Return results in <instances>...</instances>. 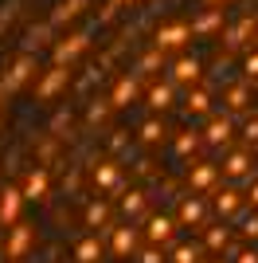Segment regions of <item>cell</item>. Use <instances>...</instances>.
<instances>
[{
    "label": "cell",
    "mask_w": 258,
    "mask_h": 263,
    "mask_svg": "<svg viewBox=\"0 0 258 263\" xmlns=\"http://www.w3.org/2000/svg\"><path fill=\"white\" fill-rule=\"evenodd\" d=\"M219 20H223V8H207L200 20H192V35H207L211 28H219Z\"/></svg>",
    "instance_id": "obj_34"
},
{
    "label": "cell",
    "mask_w": 258,
    "mask_h": 263,
    "mask_svg": "<svg viewBox=\"0 0 258 263\" xmlns=\"http://www.w3.org/2000/svg\"><path fill=\"white\" fill-rule=\"evenodd\" d=\"M192 35V24L184 20H172V24H161L157 32H153V47H161V51H168V47H180L184 40Z\"/></svg>",
    "instance_id": "obj_10"
},
{
    "label": "cell",
    "mask_w": 258,
    "mask_h": 263,
    "mask_svg": "<svg viewBox=\"0 0 258 263\" xmlns=\"http://www.w3.org/2000/svg\"><path fill=\"white\" fill-rule=\"evenodd\" d=\"M121 212H125V216H141V212H145V204H149V193H145V189H121Z\"/></svg>",
    "instance_id": "obj_28"
},
{
    "label": "cell",
    "mask_w": 258,
    "mask_h": 263,
    "mask_svg": "<svg viewBox=\"0 0 258 263\" xmlns=\"http://www.w3.org/2000/svg\"><path fill=\"white\" fill-rule=\"evenodd\" d=\"M239 232H243V240H258V212L250 216V212H239Z\"/></svg>",
    "instance_id": "obj_36"
},
{
    "label": "cell",
    "mask_w": 258,
    "mask_h": 263,
    "mask_svg": "<svg viewBox=\"0 0 258 263\" xmlns=\"http://www.w3.org/2000/svg\"><path fill=\"white\" fill-rule=\"evenodd\" d=\"M20 4H24V0H0V32H4V28H8V24L16 20Z\"/></svg>",
    "instance_id": "obj_38"
},
{
    "label": "cell",
    "mask_w": 258,
    "mask_h": 263,
    "mask_svg": "<svg viewBox=\"0 0 258 263\" xmlns=\"http://www.w3.org/2000/svg\"><path fill=\"white\" fill-rule=\"evenodd\" d=\"M243 71H247V79H258V51L250 47L247 59H243Z\"/></svg>",
    "instance_id": "obj_41"
},
{
    "label": "cell",
    "mask_w": 258,
    "mask_h": 263,
    "mask_svg": "<svg viewBox=\"0 0 258 263\" xmlns=\"http://www.w3.org/2000/svg\"><path fill=\"white\" fill-rule=\"evenodd\" d=\"M110 252L118 255V259L133 255L137 252V228H133V224H114V232H110Z\"/></svg>",
    "instance_id": "obj_14"
},
{
    "label": "cell",
    "mask_w": 258,
    "mask_h": 263,
    "mask_svg": "<svg viewBox=\"0 0 258 263\" xmlns=\"http://www.w3.org/2000/svg\"><path fill=\"white\" fill-rule=\"evenodd\" d=\"M137 99V75L129 71V75H121L118 83H114V90H110V102H114V110L129 106V102Z\"/></svg>",
    "instance_id": "obj_22"
},
{
    "label": "cell",
    "mask_w": 258,
    "mask_h": 263,
    "mask_svg": "<svg viewBox=\"0 0 258 263\" xmlns=\"http://www.w3.org/2000/svg\"><path fill=\"white\" fill-rule=\"evenodd\" d=\"M219 169H223V177H231V181H250L254 177V157H250V145H235V149H227L223 161H219Z\"/></svg>",
    "instance_id": "obj_4"
},
{
    "label": "cell",
    "mask_w": 258,
    "mask_h": 263,
    "mask_svg": "<svg viewBox=\"0 0 258 263\" xmlns=\"http://www.w3.org/2000/svg\"><path fill=\"white\" fill-rule=\"evenodd\" d=\"M110 110H114L110 99H90V106H86V126H102V122L110 118Z\"/></svg>",
    "instance_id": "obj_33"
},
{
    "label": "cell",
    "mask_w": 258,
    "mask_h": 263,
    "mask_svg": "<svg viewBox=\"0 0 258 263\" xmlns=\"http://www.w3.org/2000/svg\"><path fill=\"white\" fill-rule=\"evenodd\" d=\"M250 35H258V24H254V16H243L239 24H231V28L223 32V44L231 47V51H235V47H243V44H247Z\"/></svg>",
    "instance_id": "obj_19"
},
{
    "label": "cell",
    "mask_w": 258,
    "mask_h": 263,
    "mask_svg": "<svg viewBox=\"0 0 258 263\" xmlns=\"http://www.w3.org/2000/svg\"><path fill=\"white\" fill-rule=\"evenodd\" d=\"M207 106H211V83L188 87V95H184V114H188V118H200V114H207Z\"/></svg>",
    "instance_id": "obj_17"
},
{
    "label": "cell",
    "mask_w": 258,
    "mask_h": 263,
    "mask_svg": "<svg viewBox=\"0 0 258 263\" xmlns=\"http://www.w3.org/2000/svg\"><path fill=\"white\" fill-rule=\"evenodd\" d=\"M39 71V63H35V55H28V51H20L16 59H12L4 71H0V87H4V95H16V90L28 83V79Z\"/></svg>",
    "instance_id": "obj_3"
},
{
    "label": "cell",
    "mask_w": 258,
    "mask_h": 263,
    "mask_svg": "<svg viewBox=\"0 0 258 263\" xmlns=\"http://www.w3.org/2000/svg\"><path fill=\"white\" fill-rule=\"evenodd\" d=\"M82 220H86V228H102V232H110V204H106L102 197L86 200V212H82Z\"/></svg>",
    "instance_id": "obj_25"
},
{
    "label": "cell",
    "mask_w": 258,
    "mask_h": 263,
    "mask_svg": "<svg viewBox=\"0 0 258 263\" xmlns=\"http://www.w3.org/2000/svg\"><path fill=\"white\" fill-rule=\"evenodd\" d=\"M211 204L219 216H239V212L247 209V193H239L235 185H215L211 189Z\"/></svg>",
    "instance_id": "obj_8"
},
{
    "label": "cell",
    "mask_w": 258,
    "mask_h": 263,
    "mask_svg": "<svg viewBox=\"0 0 258 263\" xmlns=\"http://www.w3.org/2000/svg\"><path fill=\"white\" fill-rule=\"evenodd\" d=\"M200 75H204V63H200L196 55H176V59L168 63V79L172 83H188V87H192V83H200Z\"/></svg>",
    "instance_id": "obj_12"
},
{
    "label": "cell",
    "mask_w": 258,
    "mask_h": 263,
    "mask_svg": "<svg viewBox=\"0 0 258 263\" xmlns=\"http://www.w3.org/2000/svg\"><path fill=\"white\" fill-rule=\"evenodd\" d=\"M200 236H204V248H207V252H219V255H223L227 248L235 243L227 224H204V228H200Z\"/></svg>",
    "instance_id": "obj_18"
},
{
    "label": "cell",
    "mask_w": 258,
    "mask_h": 263,
    "mask_svg": "<svg viewBox=\"0 0 258 263\" xmlns=\"http://www.w3.org/2000/svg\"><path fill=\"white\" fill-rule=\"evenodd\" d=\"M86 173H90V189L98 193H106V189H121V161L110 154H98L94 161L86 165Z\"/></svg>",
    "instance_id": "obj_1"
},
{
    "label": "cell",
    "mask_w": 258,
    "mask_h": 263,
    "mask_svg": "<svg viewBox=\"0 0 258 263\" xmlns=\"http://www.w3.org/2000/svg\"><path fill=\"white\" fill-rule=\"evenodd\" d=\"M114 4H125V0H114ZM129 4H133V0H129Z\"/></svg>",
    "instance_id": "obj_45"
},
{
    "label": "cell",
    "mask_w": 258,
    "mask_h": 263,
    "mask_svg": "<svg viewBox=\"0 0 258 263\" xmlns=\"http://www.w3.org/2000/svg\"><path fill=\"white\" fill-rule=\"evenodd\" d=\"M125 145H129V130H110V142H106L110 157H114V154H129Z\"/></svg>",
    "instance_id": "obj_37"
},
{
    "label": "cell",
    "mask_w": 258,
    "mask_h": 263,
    "mask_svg": "<svg viewBox=\"0 0 258 263\" xmlns=\"http://www.w3.org/2000/svg\"><path fill=\"white\" fill-rule=\"evenodd\" d=\"M20 189H24V200H43L47 197V169H43V165H32Z\"/></svg>",
    "instance_id": "obj_20"
},
{
    "label": "cell",
    "mask_w": 258,
    "mask_h": 263,
    "mask_svg": "<svg viewBox=\"0 0 258 263\" xmlns=\"http://www.w3.org/2000/svg\"><path fill=\"white\" fill-rule=\"evenodd\" d=\"M168 259H172V263H200V259H204V243L184 240V243H176V248H172Z\"/></svg>",
    "instance_id": "obj_30"
},
{
    "label": "cell",
    "mask_w": 258,
    "mask_h": 263,
    "mask_svg": "<svg viewBox=\"0 0 258 263\" xmlns=\"http://www.w3.org/2000/svg\"><path fill=\"white\" fill-rule=\"evenodd\" d=\"M200 142H204V130H196V126H188V130H180L176 138H172V157H188L200 149Z\"/></svg>",
    "instance_id": "obj_24"
},
{
    "label": "cell",
    "mask_w": 258,
    "mask_h": 263,
    "mask_svg": "<svg viewBox=\"0 0 258 263\" xmlns=\"http://www.w3.org/2000/svg\"><path fill=\"white\" fill-rule=\"evenodd\" d=\"M67 79H71V67H59V63L43 67V71H39V83H35V102H51Z\"/></svg>",
    "instance_id": "obj_7"
},
{
    "label": "cell",
    "mask_w": 258,
    "mask_h": 263,
    "mask_svg": "<svg viewBox=\"0 0 258 263\" xmlns=\"http://www.w3.org/2000/svg\"><path fill=\"white\" fill-rule=\"evenodd\" d=\"M235 263H258V248H243V252L235 255Z\"/></svg>",
    "instance_id": "obj_42"
},
{
    "label": "cell",
    "mask_w": 258,
    "mask_h": 263,
    "mask_svg": "<svg viewBox=\"0 0 258 263\" xmlns=\"http://www.w3.org/2000/svg\"><path fill=\"white\" fill-rule=\"evenodd\" d=\"M172 90H176L172 79H153L149 90H145V102H149L153 110H164V106H172Z\"/></svg>",
    "instance_id": "obj_21"
},
{
    "label": "cell",
    "mask_w": 258,
    "mask_h": 263,
    "mask_svg": "<svg viewBox=\"0 0 258 263\" xmlns=\"http://www.w3.org/2000/svg\"><path fill=\"white\" fill-rule=\"evenodd\" d=\"M207 4H215V0H207Z\"/></svg>",
    "instance_id": "obj_47"
},
{
    "label": "cell",
    "mask_w": 258,
    "mask_h": 263,
    "mask_svg": "<svg viewBox=\"0 0 258 263\" xmlns=\"http://www.w3.org/2000/svg\"><path fill=\"white\" fill-rule=\"evenodd\" d=\"M219 161H207V157H200V161L188 165V173H184V185H188V193H200V189H215V181H219Z\"/></svg>",
    "instance_id": "obj_5"
},
{
    "label": "cell",
    "mask_w": 258,
    "mask_h": 263,
    "mask_svg": "<svg viewBox=\"0 0 258 263\" xmlns=\"http://www.w3.org/2000/svg\"><path fill=\"white\" fill-rule=\"evenodd\" d=\"M223 102H227V114H250V79H239L223 90Z\"/></svg>",
    "instance_id": "obj_15"
},
{
    "label": "cell",
    "mask_w": 258,
    "mask_h": 263,
    "mask_svg": "<svg viewBox=\"0 0 258 263\" xmlns=\"http://www.w3.org/2000/svg\"><path fill=\"white\" fill-rule=\"evenodd\" d=\"M98 259H102V236L90 232L75 243V263H98Z\"/></svg>",
    "instance_id": "obj_26"
},
{
    "label": "cell",
    "mask_w": 258,
    "mask_h": 263,
    "mask_svg": "<svg viewBox=\"0 0 258 263\" xmlns=\"http://www.w3.org/2000/svg\"><path fill=\"white\" fill-rule=\"evenodd\" d=\"M172 216H176V224H180V228H204L207 220H204V200L196 197V193H180V197H176V212H172Z\"/></svg>",
    "instance_id": "obj_6"
},
{
    "label": "cell",
    "mask_w": 258,
    "mask_h": 263,
    "mask_svg": "<svg viewBox=\"0 0 258 263\" xmlns=\"http://www.w3.org/2000/svg\"><path fill=\"white\" fill-rule=\"evenodd\" d=\"M32 228H35V224H28V220H20V224H12V228H8V240H4V248H0L8 263H16L24 252H28V243H32Z\"/></svg>",
    "instance_id": "obj_9"
},
{
    "label": "cell",
    "mask_w": 258,
    "mask_h": 263,
    "mask_svg": "<svg viewBox=\"0 0 258 263\" xmlns=\"http://www.w3.org/2000/svg\"><path fill=\"white\" fill-rule=\"evenodd\" d=\"M16 263H20V259H16Z\"/></svg>",
    "instance_id": "obj_48"
},
{
    "label": "cell",
    "mask_w": 258,
    "mask_h": 263,
    "mask_svg": "<svg viewBox=\"0 0 258 263\" xmlns=\"http://www.w3.org/2000/svg\"><path fill=\"white\" fill-rule=\"evenodd\" d=\"M247 204H258V173L247 181Z\"/></svg>",
    "instance_id": "obj_43"
},
{
    "label": "cell",
    "mask_w": 258,
    "mask_h": 263,
    "mask_svg": "<svg viewBox=\"0 0 258 263\" xmlns=\"http://www.w3.org/2000/svg\"><path fill=\"white\" fill-rule=\"evenodd\" d=\"M0 99H4V87H0Z\"/></svg>",
    "instance_id": "obj_46"
},
{
    "label": "cell",
    "mask_w": 258,
    "mask_h": 263,
    "mask_svg": "<svg viewBox=\"0 0 258 263\" xmlns=\"http://www.w3.org/2000/svg\"><path fill=\"white\" fill-rule=\"evenodd\" d=\"M55 149H59V138L47 134V142H39V149H35V165H51L55 161Z\"/></svg>",
    "instance_id": "obj_35"
},
{
    "label": "cell",
    "mask_w": 258,
    "mask_h": 263,
    "mask_svg": "<svg viewBox=\"0 0 258 263\" xmlns=\"http://www.w3.org/2000/svg\"><path fill=\"white\" fill-rule=\"evenodd\" d=\"M243 138H247V145L258 142V114H247V118H243Z\"/></svg>",
    "instance_id": "obj_40"
},
{
    "label": "cell",
    "mask_w": 258,
    "mask_h": 263,
    "mask_svg": "<svg viewBox=\"0 0 258 263\" xmlns=\"http://www.w3.org/2000/svg\"><path fill=\"white\" fill-rule=\"evenodd\" d=\"M172 228H176V216H172V212H153V216H145V240L157 243V248H161L164 240H172Z\"/></svg>",
    "instance_id": "obj_13"
},
{
    "label": "cell",
    "mask_w": 258,
    "mask_h": 263,
    "mask_svg": "<svg viewBox=\"0 0 258 263\" xmlns=\"http://www.w3.org/2000/svg\"><path fill=\"white\" fill-rule=\"evenodd\" d=\"M164 138H168V122L164 118H145L137 126V142L141 145H161Z\"/></svg>",
    "instance_id": "obj_23"
},
{
    "label": "cell",
    "mask_w": 258,
    "mask_h": 263,
    "mask_svg": "<svg viewBox=\"0 0 258 263\" xmlns=\"http://www.w3.org/2000/svg\"><path fill=\"white\" fill-rule=\"evenodd\" d=\"M86 4H90V0H59V4H55L51 8V16H47V20L55 24V28H59V24H67V20H75L78 12L86 8Z\"/></svg>",
    "instance_id": "obj_29"
},
{
    "label": "cell",
    "mask_w": 258,
    "mask_h": 263,
    "mask_svg": "<svg viewBox=\"0 0 258 263\" xmlns=\"http://www.w3.org/2000/svg\"><path fill=\"white\" fill-rule=\"evenodd\" d=\"M51 28H55V24H51V20H39V24H28V28H24V47H20V51H28V55H32V47H39V44H47V40H51Z\"/></svg>",
    "instance_id": "obj_27"
},
{
    "label": "cell",
    "mask_w": 258,
    "mask_h": 263,
    "mask_svg": "<svg viewBox=\"0 0 258 263\" xmlns=\"http://www.w3.org/2000/svg\"><path fill=\"white\" fill-rule=\"evenodd\" d=\"M86 44H90V32H86V28H71L67 35H59V40L51 44V63L71 67L78 55L86 51Z\"/></svg>",
    "instance_id": "obj_2"
},
{
    "label": "cell",
    "mask_w": 258,
    "mask_h": 263,
    "mask_svg": "<svg viewBox=\"0 0 258 263\" xmlns=\"http://www.w3.org/2000/svg\"><path fill=\"white\" fill-rule=\"evenodd\" d=\"M137 263H164V248H157V243L137 248Z\"/></svg>",
    "instance_id": "obj_39"
},
{
    "label": "cell",
    "mask_w": 258,
    "mask_h": 263,
    "mask_svg": "<svg viewBox=\"0 0 258 263\" xmlns=\"http://www.w3.org/2000/svg\"><path fill=\"white\" fill-rule=\"evenodd\" d=\"M71 122H75V110H71V102H63V106L51 114V122H47V134H51V138H63V130Z\"/></svg>",
    "instance_id": "obj_31"
},
{
    "label": "cell",
    "mask_w": 258,
    "mask_h": 263,
    "mask_svg": "<svg viewBox=\"0 0 258 263\" xmlns=\"http://www.w3.org/2000/svg\"><path fill=\"white\" fill-rule=\"evenodd\" d=\"M231 130H235V118L231 114H211L204 126V142L207 145H227L231 142Z\"/></svg>",
    "instance_id": "obj_16"
},
{
    "label": "cell",
    "mask_w": 258,
    "mask_h": 263,
    "mask_svg": "<svg viewBox=\"0 0 258 263\" xmlns=\"http://www.w3.org/2000/svg\"><path fill=\"white\" fill-rule=\"evenodd\" d=\"M211 263H231V259H223V255H219V259H211Z\"/></svg>",
    "instance_id": "obj_44"
},
{
    "label": "cell",
    "mask_w": 258,
    "mask_h": 263,
    "mask_svg": "<svg viewBox=\"0 0 258 263\" xmlns=\"http://www.w3.org/2000/svg\"><path fill=\"white\" fill-rule=\"evenodd\" d=\"M157 67H164V51L161 47H149V51L137 59V67H133V75H153Z\"/></svg>",
    "instance_id": "obj_32"
},
{
    "label": "cell",
    "mask_w": 258,
    "mask_h": 263,
    "mask_svg": "<svg viewBox=\"0 0 258 263\" xmlns=\"http://www.w3.org/2000/svg\"><path fill=\"white\" fill-rule=\"evenodd\" d=\"M20 200H24L20 185H4V189H0V228L20 224Z\"/></svg>",
    "instance_id": "obj_11"
}]
</instances>
